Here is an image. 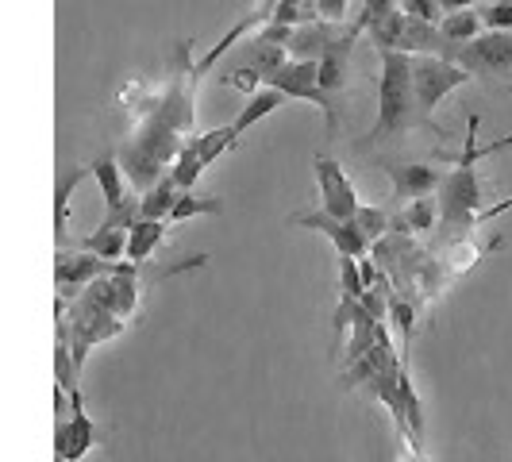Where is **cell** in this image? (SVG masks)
Returning a JSON list of instances; mask_svg holds the SVG:
<instances>
[{
	"label": "cell",
	"mask_w": 512,
	"mask_h": 462,
	"mask_svg": "<svg viewBox=\"0 0 512 462\" xmlns=\"http://www.w3.org/2000/svg\"><path fill=\"white\" fill-rule=\"evenodd\" d=\"M478 116L466 120V139L462 151L451 162V174L439 181V220L451 231H470L478 228L482 216V181H478Z\"/></svg>",
	"instance_id": "cell-1"
},
{
	"label": "cell",
	"mask_w": 512,
	"mask_h": 462,
	"mask_svg": "<svg viewBox=\"0 0 512 462\" xmlns=\"http://www.w3.org/2000/svg\"><path fill=\"white\" fill-rule=\"evenodd\" d=\"M405 128H424L416 97H412V54L382 51V77H378V120L362 135V147H374Z\"/></svg>",
	"instance_id": "cell-2"
},
{
	"label": "cell",
	"mask_w": 512,
	"mask_h": 462,
	"mask_svg": "<svg viewBox=\"0 0 512 462\" xmlns=\"http://www.w3.org/2000/svg\"><path fill=\"white\" fill-rule=\"evenodd\" d=\"M474 77L466 74L462 66H455L451 58H436V54H412V97H416V112L424 120V128L436 131L439 139L447 131L436 124V108L443 97H451L455 89H462Z\"/></svg>",
	"instance_id": "cell-3"
},
{
	"label": "cell",
	"mask_w": 512,
	"mask_h": 462,
	"mask_svg": "<svg viewBox=\"0 0 512 462\" xmlns=\"http://www.w3.org/2000/svg\"><path fill=\"white\" fill-rule=\"evenodd\" d=\"M451 62L470 77H505L512 74V31H482L470 43H459Z\"/></svg>",
	"instance_id": "cell-4"
},
{
	"label": "cell",
	"mask_w": 512,
	"mask_h": 462,
	"mask_svg": "<svg viewBox=\"0 0 512 462\" xmlns=\"http://www.w3.org/2000/svg\"><path fill=\"white\" fill-rule=\"evenodd\" d=\"M262 85H270V89H278L285 101H305V104H316L320 112H324V120H328V128H335V108H332V97L320 89V81H316V58H285L282 66L274 70V74L266 77Z\"/></svg>",
	"instance_id": "cell-5"
},
{
	"label": "cell",
	"mask_w": 512,
	"mask_h": 462,
	"mask_svg": "<svg viewBox=\"0 0 512 462\" xmlns=\"http://www.w3.org/2000/svg\"><path fill=\"white\" fill-rule=\"evenodd\" d=\"M66 397H70V412H62L54 424V462H81L97 447V424L85 412L81 389H70Z\"/></svg>",
	"instance_id": "cell-6"
},
{
	"label": "cell",
	"mask_w": 512,
	"mask_h": 462,
	"mask_svg": "<svg viewBox=\"0 0 512 462\" xmlns=\"http://www.w3.org/2000/svg\"><path fill=\"white\" fill-rule=\"evenodd\" d=\"M312 170H316V185H320V208L335 216V220H355L359 212V189L351 185L347 170L335 162L332 154H316L312 158Z\"/></svg>",
	"instance_id": "cell-7"
},
{
	"label": "cell",
	"mask_w": 512,
	"mask_h": 462,
	"mask_svg": "<svg viewBox=\"0 0 512 462\" xmlns=\"http://www.w3.org/2000/svg\"><path fill=\"white\" fill-rule=\"evenodd\" d=\"M289 224H293V228H308V231L328 235L335 255H343V258H366V251H370V243H366V235L359 231L355 220H335L324 208H316V212H297Z\"/></svg>",
	"instance_id": "cell-8"
},
{
	"label": "cell",
	"mask_w": 512,
	"mask_h": 462,
	"mask_svg": "<svg viewBox=\"0 0 512 462\" xmlns=\"http://www.w3.org/2000/svg\"><path fill=\"white\" fill-rule=\"evenodd\" d=\"M385 174H389L393 201H401V205H409L416 197H432L443 181V174L428 162H393V166L385 162Z\"/></svg>",
	"instance_id": "cell-9"
},
{
	"label": "cell",
	"mask_w": 512,
	"mask_h": 462,
	"mask_svg": "<svg viewBox=\"0 0 512 462\" xmlns=\"http://www.w3.org/2000/svg\"><path fill=\"white\" fill-rule=\"evenodd\" d=\"M166 228H170L166 220H135V224L128 228V251H124V258L135 262V266H143V262L162 247Z\"/></svg>",
	"instance_id": "cell-10"
},
{
	"label": "cell",
	"mask_w": 512,
	"mask_h": 462,
	"mask_svg": "<svg viewBox=\"0 0 512 462\" xmlns=\"http://www.w3.org/2000/svg\"><path fill=\"white\" fill-rule=\"evenodd\" d=\"M282 104H285V97L278 93V89L262 85V89H258V93H251V97H247V104L239 108V116L231 120V131H235V135H247L258 120H266V116H270V112H278Z\"/></svg>",
	"instance_id": "cell-11"
},
{
	"label": "cell",
	"mask_w": 512,
	"mask_h": 462,
	"mask_svg": "<svg viewBox=\"0 0 512 462\" xmlns=\"http://www.w3.org/2000/svg\"><path fill=\"white\" fill-rule=\"evenodd\" d=\"M439 35L447 39V43H470L474 35H482V12L478 8H459V12H447V16H439Z\"/></svg>",
	"instance_id": "cell-12"
},
{
	"label": "cell",
	"mask_w": 512,
	"mask_h": 462,
	"mask_svg": "<svg viewBox=\"0 0 512 462\" xmlns=\"http://www.w3.org/2000/svg\"><path fill=\"white\" fill-rule=\"evenodd\" d=\"M81 251H89V255H97L101 262H120L124 251H128V231L120 228H97L93 235H85L81 239Z\"/></svg>",
	"instance_id": "cell-13"
},
{
	"label": "cell",
	"mask_w": 512,
	"mask_h": 462,
	"mask_svg": "<svg viewBox=\"0 0 512 462\" xmlns=\"http://www.w3.org/2000/svg\"><path fill=\"white\" fill-rule=\"evenodd\" d=\"M174 201H178V189H174V181L162 174L154 185H147V193L139 201V220H166Z\"/></svg>",
	"instance_id": "cell-14"
},
{
	"label": "cell",
	"mask_w": 512,
	"mask_h": 462,
	"mask_svg": "<svg viewBox=\"0 0 512 462\" xmlns=\"http://www.w3.org/2000/svg\"><path fill=\"white\" fill-rule=\"evenodd\" d=\"M224 212V201L220 197H201V193H178V201L170 208L166 224H185V220H197V216H220Z\"/></svg>",
	"instance_id": "cell-15"
},
{
	"label": "cell",
	"mask_w": 512,
	"mask_h": 462,
	"mask_svg": "<svg viewBox=\"0 0 512 462\" xmlns=\"http://www.w3.org/2000/svg\"><path fill=\"white\" fill-rule=\"evenodd\" d=\"M189 147L197 151V158H201V166H212L220 154H228L231 147H239V135L231 131V124L228 128H212V131H205V135H193L189 139Z\"/></svg>",
	"instance_id": "cell-16"
},
{
	"label": "cell",
	"mask_w": 512,
	"mask_h": 462,
	"mask_svg": "<svg viewBox=\"0 0 512 462\" xmlns=\"http://www.w3.org/2000/svg\"><path fill=\"white\" fill-rule=\"evenodd\" d=\"M205 174V166H201V158H197V151L189 147V139L181 143V151L174 154V162L166 166V178L174 181V189L178 193H189L193 185H197V178Z\"/></svg>",
	"instance_id": "cell-17"
},
{
	"label": "cell",
	"mask_w": 512,
	"mask_h": 462,
	"mask_svg": "<svg viewBox=\"0 0 512 462\" xmlns=\"http://www.w3.org/2000/svg\"><path fill=\"white\" fill-rule=\"evenodd\" d=\"M439 224V205L432 197H416L405 205L401 216H393V228L397 231H432Z\"/></svg>",
	"instance_id": "cell-18"
},
{
	"label": "cell",
	"mask_w": 512,
	"mask_h": 462,
	"mask_svg": "<svg viewBox=\"0 0 512 462\" xmlns=\"http://www.w3.org/2000/svg\"><path fill=\"white\" fill-rule=\"evenodd\" d=\"M89 170H81L74 166L70 174H62L58 178V189H54V235H58V243H66V216H70V197H74V189L85 181Z\"/></svg>",
	"instance_id": "cell-19"
},
{
	"label": "cell",
	"mask_w": 512,
	"mask_h": 462,
	"mask_svg": "<svg viewBox=\"0 0 512 462\" xmlns=\"http://www.w3.org/2000/svg\"><path fill=\"white\" fill-rule=\"evenodd\" d=\"M355 224H359V231L366 235V243H370V247H378L385 235L393 231V208L389 205H359Z\"/></svg>",
	"instance_id": "cell-20"
},
{
	"label": "cell",
	"mask_w": 512,
	"mask_h": 462,
	"mask_svg": "<svg viewBox=\"0 0 512 462\" xmlns=\"http://www.w3.org/2000/svg\"><path fill=\"white\" fill-rule=\"evenodd\" d=\"M389 316H393V324H397V332H401V343H405V351H409L412 328H416V305L405 301V297H389Z\"/></svg>",
	"instance_id": "cell-21"
},
{
	"label": "cell",
	"mask_w": 512,
	"mask_h": 462,
	"mask_svg": "<svg viewBox=\"0 0 512 462\" xmlns=\"http://www.w3.org/2000/svg\"><path fill=\"white\" fill-rule=\"evenodd\" d=\"M393 4H397V12H401V16H409V20H424V24H439V16H443L439 0H393Z\"/></svg>",
	"instance_id": "cell-22"
},
{
	"label": "cell",
	"mask_w": 512,
	"mask_h": 462,
	"mask_svg": "<svg viewBox=\"0 0 512 462\" xmlns=\"http://www.w3.org/2000/svg\"><path fill=\"white\" fill-rule=\"evenodd\" d=\"M224 85L239 89V93H258V89H262V74L251 70V66H243V70H231V74L224 77Z\"/></svg>",
	"instance_id": "cell-23"
},
{
	"label": "cell",
	"mask_w": 512,
	"mask_h": 462,
	"mask_svg": "<svg viewBox=\"0 0 512 462\" xmlns=\"http://www.w3.org/2000/svg\"><path fill=\"white\" fill-rule=\"evenodd\" d=\"M316 16L328 24H339L347 16V0H316Z\"/></svg>",
	"instance_id": "cell-24"
},
{
	"label": "cell",
	"mask_w": 512,
	"mask_h": 462,
	"mask_svg": "<svg viewBox=\"0 0 512 462\" xmlns=\"http://www.w3.org/2000/svg\"><path fill=\"white\" fill-rule=\"evenodd\" d=\"M362 12L366 16H389V12H397V4L393 0H362Z\"/></svg>",
	"instance_id": "cell-25"
},
{
	"label": "cell",
	"mask_w": 512,
	"mask_h": 462,
	"mask_svg": "<svg viewBox=\"0 0 512 462\" xmlns=\"http://www.w3.org/2000/svg\"><path fill=\"white\" fill-rule=\"evenodd\" d=\"M509 147H512V131L509 135H501V139H493V143H486V147L478 143V158H489V154H497V151H509Z\"/></svg>",
	"instance_id": "cell-26"
},
{
	"label": "cell",
	"mask_w": 512,
	"mask_h": 462,
	"mask_svg": "<svg viewBox=\"0 0 512 462\" xmlns=\"http://www.w3.org/2000/svg\"><path fill=\"white\" fill-rule=\"evenodd\" d=\"M512 208V197L509 201H501V205H493V208H482V216H478V224H489V220H497V216H505Z\"/></svg>",
	"instance_id": "cell-27"
},
{
	"label": "cell",
	"mask_w": 512,
	"mask_h": 462,
	"mask_svg": "<svg viewBox=\"0 0 512 462\" xmlns=\"http://www.w3.org/2000/svg\"><path fill=\"white\" fill-rule=\"evenodd\" d=\"M443 12H459V8H474V0H439Z\"/></svg>",
	"instance_id": "cell-28"
}]
</instances>
